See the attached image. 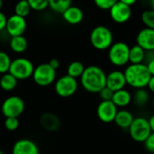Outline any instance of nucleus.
Listing matches in <instances>:
<instances>
[{"instance_id":"30","label":"nucleus","mask_w":154,"mask_h":154,"mask_svg":"<svg viewBox=\"0 0 154 154\" xmlns=\"http://www.w3.org/2000/svg\"><path fill=\"white\" fill-rule=\"evenodd\" d=\"M5 127L7 131L9 132H14L18 129L19 127V119L18 118H14V117H8L5 119L4 122Z\"/></svg>"},{"instance_id":"3","label":"nucleus","mask_w":154,"mask_h":154,"mask_svg":"<svg viewBox=\"0 0 154 154\" xmlns=\"http://www.w3.org/2000/svg\"><path fill=\"white\" fill-rule=\"evenodd\" d=\"M89 39L92 46L95 49L100 51L109 49L114 43L113 32L108 27L105 25H98L93 28L90 32Z\"/></svg>"},{"instance_id":"32","label":"nucleus","mask_w":154,"mask_h":154,"mask_svg":"<svg viewBox=\"0 0 154 154\" xmlns=\"http://www.w3.org/2000/svg\"><path fill=\"white\" fill-rule=\"evenodd\" d=\"M98 94L102 101H112L114 96V92L111 89H109L107 87L104 88Z\"/></svg>"},{"instance_id":"29","label":"nucleus","mask_w":154,"mask_h":154,"mask_svg":"<svg viewBox=\"0 0 154 154\" xmlns=\"http://www.w3.org/2000/svg\"><path fill=\"white\" fill-rule=\"evenodd\" d=\"M30 7L33 11L41 12L49 7L48 0H28Z\"/></svg>"},{"instance_id":"23","label":"nucleus","mask_w":154,"mask_h":154,"mask_svg":"<svg viewBox=\"0 0 154 154\" xmlns=\"http://www.w3.org/2000/svg\"><path fill=\"white\" fill-rule=\"evenodd\" d=\"M71 5L72 3L70 0H49V8L61 14Z\"/></svg>"},{"instance_id":"20","label":"nucleus","mask_w":154,"mask_h":154,"mask_svg":"<svg viewBox=\"0 0 154 154\" xmlns=\"http://www.w3.org/2000/svg\"><path fill=\"white\" fill-rule=\"evenodd\" d=\"M28 40L23 35L12 37L9 41V47L11 51L18 54L23 53L28 49Z\"/></svg>"},{"instance_id":"11","label":"nucleus","mask_w":154,"mask_h":154,"mask_svg":"<svg viewBox=\"0 0 154 154\" xmlns=\"http://www.w3.org/2000/svg\"><path fill=\"white\" fill-rule=\"evenodd\" d=\"M110 16L116 23H126L132 15V7L125 5L122 0L116 1L110 9Z\"/></svg>"},{"instance_id":"28","label":"nucleus","mask_w":154,"mask_h":154,"mask_svg":"<svg viewBox=\"0 0 154 154\" xmlns=\"http://www.w3.org/2000/svg\"><path fill=\"white\" fill-rule=\"evenodd\" d=\"M142 21L146 28L154 29V11L152 9H147L142 14Z\"/></svg>"},{"instance_id":"34","label":"nucleus","mask_w":154,"mask_h":154,"mask_svg":"<svg viewBox=\"0 0 154 154\" xmlns=\"http://www.w3.org/2000/svg\"><path fill=\"white\" fill-rule=\"evenodd\" d=\"M6 22H7V17H6V15H5L2 11H0V32L5 30Z\"/></svg>"},{"instance_id":"13","label":"nucleus","mask_w":154,"mask_h":154,"mask_svg":"<svg viewBox=\"0 0 154 154\" xmlns=\"http://www.w3.org/2000/svg\"><path fill=\"white\" fill-rule=\"evenodd\" d=\"M12 154H40V150L36 143L30 139L23 138L14 143Z\"/></svg>"},{"instance_id":"39","label":"nucleus","mask_w":154,"mask_h":154,"mask_svg":"<svg viewBox=\"0 0 154 154\" xmlns=\"http://www.w3.org/2000/svg\"><path fill=\"white\" fill-rule=\"evenodd\" d=\"M125 5H129V6H131L132 7V5H134L135 3H136V1L135 0H122Z\"/></svg>"},{"instance_id":"21","label":"nucleus","mask_w":154,"mask_h":154,"mask_svg":"<svg viewBox=\"0 0 154 154\" xmlns=\"http://www.w3.org/2000/svg\"><path fill=\"white\" fill-rule=\"evenodd\" d=\"M146 51L139 45H134L130 48L129 62L131 64H142L144 63Z\"/></svg>"},{"instance_id":"1","label":"nucleus","mask_w":154,"mask_h":154,"mask_svg":"<svg viewBox=\"0 0 154 154\" xmlns=\"http://www.w3.org/2000/svg\"><path fill=\"white\" fill-rule=\"evenodd\" d=\"M80 83L85 90L90 93H99L106 87V74L104 69L97 65L86 67Z\"/></svg>"},{"instance_id":"25","label":"nucleus","mask_w":154,"mask_h":154,"mask_svg":"<svg viewBox=\"0 0 154 154\" xmlns=\"http://www.w3.org/2000/svg\"><path fill=\"white\" fill-rule=\"evenodd\" d=\"M149 92L145 88L136 89L133 97V100L137 106H144L149 102Z\"/></svg>"},{"instance_id":"27","label":"nucleus","mask_w":154,"mask_h":154,"mask_svg":"<svg viewBox=\"0 0 154 154\" xmlns=\"http://www.w3.org/2000/svg\"><path fill=\"white\" fill-rule=\"evenodd\" d=\"M12 60L9 54L4 51H0V74L4 75L8 73Z\"/></svg>"},{"instance_id":"8","label":"nucleus","mask_w":154,"mask_h":154,"mask_svg":"<svg viewBox=\"0 0 154 154\" xmlns=\"http://www.w3.org/2000/svg\"><path fill=\"white\" fill-rule=\"evenodd\" d=\"M25 109V104L22 97L18 96H10L6 97L1 106V112L5 118H19Z\"/></svg>"},{"instance_id":"24","label":"nucleus","mask_w":154,"mask_h":154,"mask_svg":"<svg viewBox=\"0 0 154 154\" xmlns=\"http://www.w3.org/2000/svg\"><path fill=\"white\" fill-rule=\"evenodd\" d=\"M86 67L84 66V64L81 62V61H78V60H75V61H72L69 66H68V69H67V75L74 78V79H78V78H80L85 70Z\"/></svg>"},{"instance_id":"10","label":"nucleus","mask_w":154,"mask_h":154,"mask_svg":"<svg viewBox=\"0 0 154 154\" xmlns=\"http://www.w3.org/2000/svg\"><path fill=\"white\" fill-rule=\"evenodd\" d=\"M26 28L27 22L25 18L18 16L14 14L7 17L5 31L7 34L11 36V38L23 35V33L26 31Z\"/></svg>"},{"instance_id":"36","label":"nucleus","mask_w":154,"mask_h":154,"mask_svg":"<svg viewBox=\"0 0 154 154\" xmlns=\"http://www.w3.org/2000/svg\"><path fill=\"white\" fill-rule=\"evenodd\" d=\"M145 65L147 66V69H148L150 74L152 76H154V59L152 60H150V61H148Z\"/></svg>"},{"instance_id":"17","label":"nucleus","mask_w":154,"mask_h":154,"mask_svg":"<svg viewBox=\"0 0 154 154\" xmlns=\"http://www.w3.org/2000/svg\"><path fill=\"white\" fill-rule=\"evenodd\" d=\"M62 17L69 24H79L83 20L84 13L79 6L71 5L62 14Z\"/></svg>"},{"instance_id":"42","label":"nucleus","mask_w":154,"mask_h":154,"mask_svg":"<svg viewBox=\"0 0 154 154\" xmlns=\"http://www.w3.org/2000/svg\"><path fill=\"white\" fill-rule=\"evenodd\" d=\"M0 154H5V152H4L2 150H0Z\"/></svg>"},{"instance_id":"38","label":"nucleus","mask_w":154,"mask_h":154,"mask_svg":"<svg viewBox=\"0 0 154 154\" xmlns=\"http://www.w3.org/2000/svg\"><path fill=\"white\" fill-rule=\"evenodd\" d=\"M148 120H149V124H150L151 130H152V133H154V115H152Z\"/></svg>"},{"instance_id":"26","label":"nucleus","mask_w":154,"mask_h":154,"mask_svg":"<svg viewBox=\"0 0 154 154\" xmlns=\"http://www.w3.org/2000/svg\"><path fill=\"white\" fill-rule=\"evenodd\" d=\"M31 11H32V9L30 7L29 2L26 0L20 1L14 5V14H16L18 16L26 18L30 14Z\"/></svg>"},{"instance_id":"31","label":"nucleus","mask_w":154,"mask_h":154,"mask_svg":"<svg viewBox=\"0 0 154 154\" xmlns=\"http://www.w3.org/2000/svg\"><path fill=\"white\" fill-rule=\"evenodd\" d=\"M116 1V0H96L95 5L102 10H109L113 7Z\"/></svg>"},{"instance_id":"40","label":"nucleus","mask_w":154,"mask_h":154,"mask_svg":"<svg viewBox=\"0 0 154 154\" xmlns=\"http://www.w3.org/2000/svg\"><path fill=\"white\" fill-rule=\"evenodd\" d=\"M151 9H152L154 11V0L151 1Z\"/></svg>"},{"instance_id":"33","label":"nucleus","mask_w":154,"mask_h":154,"mask_svg":"<svg viewBox=\"0 0 154 154\" xmlns=\"http://www.w3.org/2000/svg\"><path fill=\"white\" fill-rule=\"evenodd\" d=\"M143 143H144L145 149L149 152L154 154V133H152L150 134V136L147 138V140Z\"/></svg>"},{"instance_id":"9","label":"nucleus","mask_w":154,"mask_h":154,"mask_svg":"<svg viewBox=\"0 0 154 154\" xmlns=\"http://www.w3.org/2000/svg\"><path fill=\"white\" fill-rule=\"evenodd\" d=\"M79 88V82L76 79L64 75L56 79L54 84L55 93L60 97H69L73 96Z\"/></svg>"},{"instance_id":"2","label":"nucleus","mask_w":154,"mask_h":154,"mask_svg":"<svg viewBox=\"0 0 154 154\" xmlns=\"http://www.w3.org/2000/svg\"><path fill=\"white\" fill-rule=\"evenodd\" d=\"M126 84L135 89L145 88L151 79L150 74L145 63L128 65L125 71Z\"/></svg>"},{"instance_id":"4","label":"nucleus","mask_w":154,"mask_h":154,"mask_svg":"<svg viewBox=\"0 0 154 154\" xmlns=\"http://www.w3.org/2000/svg\"><path fill=\"white\" fill-rule=\"evenodd\" d=\"M34 69L35 66L29 59L19 57L12 60L8 72L17 80H24L32 77Z\"/></svg>"},{"instance_id":"18","label":"nucleus","mask_w":154,"mask_h":154,"mask_svg":"<svg viewBox=\"0 0 154 154\" xmlns=\"http://www.w3.org/2000/svg\"><path fill=\"white\" fill-rule=\"evenodd\" d=\"M134 119V117L130 111L125 110V109H121V110H118L114 122L118 127L122 129H129Z\"/></svg>"},{"instance_id":"6","label":"nucleus","mask_w":154,"mask_h":154,"mask_svg":"<svg viewBox=\"0 0 154 154\" xmlns=\"http://www.w3.org/2000/svg\"><path fill=\"white\" fill-rule=\"evenodd\" d=\"M128 131L131 138L136 143H144L152 133L150 127L149 120L143 116L135 117Z\"/></svg>"},{"instance_id":"19","label":"nucleus","mask_w":154,"mask_h":154,"mask_svg":"<svg viewBox=\"0 0 154 154\" xmlns=\"http://www.w3.org/2000/svg\"><path fill=\"white\" fill-rule=\"evenodd\" d=\"M133 100L132 94L125 88L114 92V96L112 98V102L117 107H125L127 106Z\"/></svg>"},{"instance_id":"41","label":"nucleus","mask_w":154,"mask_h":154,"mask_svg":"<svg viewBox=\"0 0 154 154\" xmlns=\"http://www.w3.org/2000/svg\"><path fill=\"white\" fill-rule=\"evenodd\" d=\"M2 7H3V1H2V0H0V11H1Z\"/></svg>"},{"instance_id":"16","label":"nucleus","mask_w":154,"mask_h":154,"mask_svg":"<svg viewBox=\"0 0 154 154\" xmlns=\"http://www.w3.org/2000/svg\"><path fill=\"white\" fill-rule=\"evenodd\" d=\"M41 126L48 132H56L60 127V118L52 113H44L40 117Z\"/></svg>"},{"instance_id":"15","label":"nucleus","mask_w":154,"mask_h":154,"mask_svg":"<svg viewBox=\"0 0 154 154\" xmlns=\"http://www.w3.org/2000/svg\"><path fill=\"white\" fill-rule=\"evenodd\" d=\"M136 43L145 51H154V29H142L136 36Z\"/></svg>"},{"instance_id":"5","label":"nucleus","mask_w":154,"mask_h":154,"mask_svg":"<svg viewBox=\"0 0 154 154\" xmlns=\"http://www.w3.org/2000/svg\"><path fill=\"white\" fill-rule=\"evenodd\" d=\"M130 47L125 42H116L108 49V59L110 62L117 67H122L129 62Z\"/></svg>"},{"instance_id":"35","label":"nucleus","mask_w":154,"mask_h":154,"mask_svg":"<svg viewBox=\"0 0 154 154\" xmlns=\"http://www.w3.org/2000/svg\"><path fill=\"white\" fill-rule=\"evenodd\" d=\"M48 63H49V65H50L51 68H53V69H56V70H57V69H59V67H60V61H59L58 59H51V60H50V61H49Z\"/></svg>"},{"instance_id":"7","label":"nucleus","mask_w":154,"mask_h":154,"mask_svg":"<svg viewBox=\"0 0 154 154\" xmlns=\"http://www.w3.org/2000/svg\"><path fill=\"white\" fill-rule=\"evenodd\" d=\"M32 79L40 87H47L56 81L57 70L51 68L49 63H41L34 69Z\"/></svg>"},{"instance_id":"22","label":"nucleus","mask_w":154,"mask_h":154,"mask_svg":"<svg viewBox=\"0 0 154 154\" xmlns=\"http://www.w3.org/2000/svg\"><path fill=\"white\" fill-rule=\"evenodd\" d=\"M17 83L18 80L9 72L2 75L0 78V88L6 92L13 91L16 88Z\"/></svg>"},{"instance_id":"43","label":"nucleus","mask_w":154,"mask_h":154,"mask_svg":"<svg viewBox=\"0 0 154 154\" xmlns=\"http://www.w3.org/2000/svg\"><path fill=\"white\" fill-rule=\"evenodd\" d=\"M153 107H154V98H153Z\"/></svg>"},{"instance_id":"14","label":"nucleus","mask_w":154,"mask_h":154,"mask_svg":"<svg viewBox=\"0 0 154 154\" xmlns=\"http://www.w3.org/2000/svg\"><path fill=\"white\" fill-rule=\"evenodd\" d=\"M126 85L125 73L121 70H113L106 75V87L113 92L124 89Z\"/></svg>"},{"instance_id":"12","label":"nucleus","mask_w":154,"mask_h":154,"mask_svg":"<svg viewBox=\"0 0 154 154\" xmlns=\"http://www.w3.org/2000/svg\"><path fill=\"white\" fill-rule=\"evenodd\" d=\"M117 112V106L112 101H101L97 107V115L104 123L114 122Z\"/></svg>"},{"instance_id":"37","label":"nucleus","mask_w":154,"mask_h":154,"mask_svg":"<svg viewBox=\"0 0 154 154\" xmlns=\"http://www.w3.org/2000/svg\"><path fill=\"white\" fill-rule=\"evenodd\" d=\"M148 88L150 89V91H152V93H154V76L151 77V79L148 83Z\"/></svg>"}]
</instances>
